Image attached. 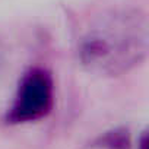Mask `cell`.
Here are the masks:
<instances>
[{
	"label": "cell",
	"instance_id": "cell-2",
	"mask_svg": "<svg viewBox=\"0 0 149 149\" xmlns=\"http://www.w3.org/2000/svg\"><path fill=\"white\" fill-rule=\"evenodd\" d=\"M53 104V81L44 70L35 69L25 74L19 84L9 113L12 123L35 121L45 116Z\"/></svg>",
	"mask_w": 149,
	"mask_h": 149
},
{
	"label": "cell",
	"instance_id": "cell-1",
	"mask_svg": "<svg viewBox=\"0 0 149 149\" xmlns=\"http://www.w3.org/2000/svg\"><path fill=\"white\" fill-rule=\"evenodd\" d=\"M148 24L137 10L117 9L95 18L79 40L81 63L92 73L118 76L146 56Z\"/></svg>",
	"mask_w": 149,
	"mask_h": 149
}]
</instances>
